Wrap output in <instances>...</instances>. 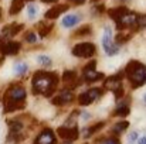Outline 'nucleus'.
<instances>
[{"label": "nucleus", "mask_w": 146, "mask_h": 144, "mask_svg": "<svg viewBox=\"0 0 146 144\" xmlns=\"http://www.w3.org/2000/svg\"><path fill=\"white\" fill-rule=\"evenodd\" d=\"M62 81H64V85H65V91H72L74 88H77L81 81L78 79V74L77 71L74 69H68V71H64L62 74Z\"/></svg>", "instance_id": "1a4fd4ad"}, {"label": "nucleus", "mask_w": 146, "mask_h": 144, "mask_svg": "<svg viewBox=\"0 0 146 144\" xmlns=\"http://www.w3.org/2000/svg\"><path fill=\"white\" fill-rule=\"evenodd\" d=\"M27 13H29V17H30V18H34L36 14H37V7H36L34 4H30V6L27 7Z\"/></svg>", "instance_id": "c85d7f7f"}, {"label": "nucleus", "mask_w": 146, "mask_h": 144, "mask_svg": "<svg viewBox=\"0 0 146 144\" xmlns=\"http://www.w3.org/2000/svg\"><path fill=\"white\" fill-rule=\"evenodd\" d=\"M123 75H125V74L121 71V72H118V74H115V75H112V76L106 78V79H105V82H104V88L111 89L112 92H115V91H116V89H119V88H123V86H122Z\"/></svg>", "instance_id": "f8f14e48"}, {"label": "nucleus", "mask_w": 146, "mask_h": 144, "mask_svg": "<svg viewBox=\"0 0 146 144\" xmlns=\"http://www.w3.org/2000/svg\"><path fill=\"white\" fill-rule=\"evenodd\" d=\"M95 9H97V11H99V13H102V11H104V9H105V7H104V4H101V6H97V7H95Z\"/></svg>", "instance_id": "473e14b6"}, {"label": "nucleus", "mask_w": 146, "mask_h": 144, "mask_svg": "<svg viewBox=\"0 0 146 144\" xmlns=\"http://www.w3.org/2000/svg\"><path fill=\"white\" fill-rule=\"evenodd\" d=\"M24 40H26L27 43H30V44H33V43H36V40H37V37H36V34H34V31H29V33L26 34V37H24Z\"/></svg>", "instance_id": "cd10ccee"}, {"label": "nucleus", "mask_w": 146, "mask_h": 144, "mask_svg": "<svg viewBox=\"0 0 146 144\" xmlns=\"http://www.w3.org/2000/svg\"><path fill=\"white\" fill-rule=\"evenodd\" d=\"M37 61H38V64L43 65V66H50V65H51V59H50L48 57H46V55H38V57H37Z\"/></svg>", "instance_id": "bb28decb"}, {"label": "nucleus", "mask_w": 146, "mask_h": 144, "mask_svg": "<svg viewBox=\"0 0 146 144\" xmlns=\"http://www.w3.org/2000/svg\"><path fill=\"white\" fill-rule=\"evenodd\" d=\"M52 28H54V21H50V23L40 21V23L37 24V30H38V34H40V37H41V38L47 37L50 33L52 31Z\"/></svg>", "instance_id": "f3484780"}, {"label": "nucleus", "mask_w": 146, "mask_h": 144, "mask_svg": "<svg viewBox=\"0 0 146 144\" xmlns=\"http://www.w3.org/2000/svg\"><path fill=\"white\" fill-rule=\"evenodd\" d=\"M62 144H72V143H70V141H64Z\"/></svg>", "instance_id": "c9c22d12"}, {"label": "nucleus", "mask_w": 146, "mask_h": 144, "mask_svg": "<svg viewBox=\"0 0 146 144\" xmlns=\"http://www.w3.org/2000/svg\"><path fill=\"white\" fill-rule=\"evenodd\" d=\"M131 113V110H129V106H128V103H121L116 109H115V112H113V116H119V117H125V116H128Z\"/></svg>", "instance_id": "412c9836"}, {"label": "nucleus", "mask_w": 146, "mask_h": 144, "mask_svg": "<svg viewBox=\"0 0 146 144\" xmlns=\"http://www.w3.org/2000/svg\"><path fill=\"white\" fill-rule=\"evenodd\" d=\"M57 0H41V3H47V4H50V3H55Z\"/></svg>", "instance_id": "72a5a7b5"}, {"label": "nucleus", "mask_w": 146, "mask_h": 144, "mask_svg": "<svg viewBox=\"0 0 146 144\" xmlns=\"http://www.w3.org/2000/svg\"><path fill=\"white\" fill-rule=\"evenodd\" d=\"M0 18H1V9H0Z\"/></svg>", "instance_id": "4c0bfd02"}, {"label": "nucleus", "mask_w": 146, "mask_h": 144, "mask_svg": "<svg viewBox=\"0 0 146 144\" xmlns=\"http://www.w3.org/2000/svg\"><path fill=\"white\" fill-rule=\"evenodd\" d=\"M116 24V28L119 31H123L126 28L132 31H138V14L132 11H126L122 16H119L116 20H113Z\"/></svg>", "instance_id": "20e7f679"}, {"label": "nucleus", "mask_w": 146, "mask_h": 144, "mask_svg": "<svg viewBox=\"0 0 146 144\" xmlns=\"http://www.w3.org/2000/svg\"><path fill=\"white\" fill-rule=\"evenodd\" d=\"M104 126H105V123H104V122H99V123H97V124H94V126L85 129V130H84V137H90V136H92L94 133H97L98 130H101Z\"/></svg>", "instance_id": "4be33fe9"}, {"label": "nucleus", "mask_w": 146, "mask_h": 144, "mask_svg": "<svg viewBox=\"0 0 146 144\" xmlns=\"http://www.w3.org/2000/svg\"><path fill=\"white\" fill-rule=\"evenodd\" d=\"M23 7H24V1H23V0H13V1H11V6H10V10H9L10 16L19 14Z\"/></svg>", "instance_id": "aec40b11"}, {"label": "nucleus", "mask_w": 146, "mask_h": 144, "mask_svg": "<svg viewBox=\"0 0 146 144\" xmlns=\"http://www.w3.org/2000/svg\"><path fill=\"white\" fill-rule=\"evenodd\" d=\"M74 99H75V96H74V93L71 91H65L64 89L58 96L52 97L51 103L55 105V106H65V105H70Z\"/></svg>", "instance_id": "ddd939ff"}, {"label": "nucleus", "mask_w": 146, "mask_h": 144, "mask_svg": "<svg viewBox=\"0 0 146 144\" xmlns=\"http://www.w3.org/2000/svg\"><path fill=\"white\" fill-rule=\"evenodd\" d=\"M33 93L34 95L51 96L58 86V74L47 72V71H37L31 81Z\"/></svg>", "instance_id": "f257e3e1"}, {"label": "nucleus", "mask_w": 146, "mask_h": 144, "mask_svg": "<svg viewBox=\"0 0 146 144\" xmlns=\"http://www.w3.org/2000/svg\"><path fill=\"white\" fill-rule=\"evenodd\" d=\"M26 89L21 85H13L10 86L3 96L4 103V112L10 113L14 110H20L26 107Z\"/></svg>", "instance_id": "f03ea898"}, {"label": "nucleus", "mask_w": 146, "mask_h": 144, "mask_svg": "<svg viewBox=\"0 0 146 144\" xmlns=\"http://www.w3.org/2000/svg\"><path fill=\"white\" fill-rule=\"evenodd\" d=\"M94 1H95V0H94Z\"/></svg>", "instance_id": "ea45409f"}, {"label": "nucleus", "mask_w": 146, "mask_h": 144, "mask_svg": "<svg viewBox=\"0 0 146 144\" xmlns=\"http://www.w3.org/2000/svg\"><path fill=\"white\" fill-rule=\"evenodd\" d=\"M126 11H129L125 6H121V7H113V9H109L108 10V16L112 18V20H116L119 16H122L123 13H126Z\"/></svg>", "instance_id": "6ab92c4d"}, {"label": "nucleus", "mask_w": 146, "mask_h": 144, "mask_svg": "<svg viewBox=\"0 0 146 144\" xmlns=\"http://www.w3.org/2000/svg\"><path fill=\"white\" fill-rule=\"evenodd\" d=\"M139 144H146V137L141 139V140H139Z\"/></svg>", "instance_id": "f704fd0d"}, {"label": "nucleus", "mask_w": 146, "mask_h": 144, "mask_svg": "<svg viewBox=\"0 0 146 144\" xmlns=\"http://www.w3.org/2000/svg\"><path fill=\"white\" fill-rule=\"evenodd\" d=\"M102 93H104L102 89H99V88H91V89H88L87 92H82L81 95L78 96V103H80L81 106H88V105H91L94 100H97L98 97H101Z\"/></svg>", "instance_id": "6e6552de"}, {"label": "nucleus", "mask_w": 146, "mask_h": 144, "mask_svg": "<svg viewBox=\"0 0 146 144\" xmlns=\"http://www.w3.org/2000/svg\"><path fill=\"white\" fill-rule=\"evenodd\" d=\"M57 143V139H55V134L51 129H44L36 139L34 144H55Z\"/></svg>", "instance_id": "4468645a"}, {"label": "nucleus", "mask_w": 146, "mask_h": 144, "mask_svg": "<svg viewBox=\"0 0 146 144\" xmlns=\"http://www.w3.org/2000/svg\"><path fill=\"white\" fill-rule=\"evenodd\" d=\"M129 127V123L126 122V120H123V122H119V123H116L113 127H112V133L113 134H121L123 130H126Z\"/></svg>", "instance_id": "393cba45"}, {"label": "nucleus", "mask_w": 146, "mask_h": 144, "mask_svg": "<svg viewBox=\"0 0 146 144\" xmlns=\"http://www.w3.org/2000/svg\"><path fill=\"white\" fill-rule=\"evenodd\" d=\"M68 1H71V3L75 4V6H81V4H84L87 0H68Z\"/></svg>", "instance_id": "7c9ffc66"}, {"label": "nucleus", "mask_w": 146, "mask_h": 144, "mask_svg": "<svg viewBox=\"0 0 146 144\" xmlns=\"http://www.w3.org/2000/svg\"><path fill=\"white\" fill-rule=\"evenodd\" d=\"M57 133L65 141H74L78 139V127L77 126H61L57 129Z\"/></svg>", "instance_id": "9b49d317"}, {"label": "nucleus", "mask_w": 146, "mask_h": 144, "mask_svg": "<svg viewBox=\"0 0 146 144\" xmlns=\"http://www.w3.org/2000/svg\"><path fill=\"white\" fill-rule=\"evenodd\" d=\"M136 139H138V133H135V132H133V133L129 136V140L132 141V140H136Z\"/></svg>", "instance_id": "2f4dec72"}, {"label": "nucleus", "mask_w": 146, "mask_h": 144, "mask_svg": "<svg viewBox=\"0 0 146 144\" xmlns=\"http://www.w3.org/2000/svg\"><path fill=\"white\" fill-rule=\"evenodd\" d=\"M102 47L108 55H116L118 51H119V47L112 43V34H111L109 27H105V33H104V37H102Z\"/></svg>", "instance_id": "9d476101"}, {"label": "nucleus", "mask_w": 146, "mask_h": 144, "mask_svg": "<svg viewBox=\"0 0 146 144\" xmlns=\"http://www.w3.org/2000/svg\"><path fill=\"white\" fill-rule=\"evenodd\" d=\"M23 1H33V0H23Z\"/></svg>", "instance_id": "e433bc0d"}, {"label": "nucleus", "mask_w": 146, "mask_h": 144, "mask_svg": "<svg viewBox=\"0 0 146 144\" xmlns=\"http://www.w3.org/2000/svg\"><path fill=\"white\" fill-rule=\"evenodd\" d=\"M14 72H16L17 75H24V74L27 72V65H26L24 62L16 64V65H14Z\"/></svg>", "instance_id": "a878e982"}, {"label": "nucleus", "mask_w": 146, "mask_h": 144, "mask_svg": "<svg viewBox=\"0 0 146 144\" xmlns=\"http://www.w3.org/2000/svg\"><path fill=\"white\" fill-rule=\"evenodd\" d=\"M145 102H146V93H145Z\"/></svg>", "instance_id": "58836bf2"}, {"label": "nucleus", "mask_w": 146, "mask_h": 144, "mask_svg": "<svg viewBox=\"0 0 146 144\" xmlns=\"http://www.w3.org/2000/svg\"><path fill=\"white\" fill-rule=\"evenodd\" d=\"M132 33H123V31H121L116 37H115V41L118 43V44H125V43H128L131 38H132Z\"/></svg>", "instance_id": "b1692460"}, {"label": "nucleus", "mask_w": 146, "mask_h": 144, "mask_svg": "<svg viewBox=\"0 0 146 144\" xmlns=\"http://www.w3.org/2000/svg\"><path fill=\"white\" fill-rule=\"evenodd\" d=\"M92 28H91V26L90 24H85V26H82V27H80L74 34H72V37H84V36H90L92 31H91Z\"/></svg>", "instance_id": "5701e85b"}, {"label": "nucleus", "mask_w": 146, "mask_h": 144, "mask_svg": "<svg viewBox=\"0 0 146 144\" xmlns=\"http://www.w3.org/2000/svg\"><path fill=\"white\" fill-rule=\"evenodd\" d=\"M24 28V24H19V23H11L6 27H3L1 30V36L9 38V37H14L16 34H19L21 30Z\"/></svg>", "instance_id": "dca6fc26"}, {"label": "nucleus", "mask_w": 146, "mask_h": 144, "mask_svg": "<svg viewBox=\"0 0 146 144\" xmlns=\"http://www.w3.org/2000/svg\"><path fill=\"white\" fill-rule=\"evenodd\" d=\"M68 9H70V7H68V4H57V6L51 7L50 10H47V11H46L44 17H46L47 20H54V18L60 17L62 13H65Z\"/></svg>", "instance_id": "2eb2a0df"}, {"label": "nucleus", "mask_w": 146, "mask_h": 144, "mask_svg": "<svg viewBox=\"0 0 146 144\" xmlns=\"http://www.w3.org/2000/svg\"><path fill=\"white\" fill-rule=\"evenodd\" d=\"M97 52V47L92 43H80L72 48V55L78 58H91Z\"/></svg>", "instance_id": "423d86ee"}, {"label": "nucleus", "mask_w": 146, "mask_h": 144, "mask_svg": "<svg viewBox=\"0 0 146 144\" xmlns=\"http://www.w3.org/2000/svg\"><path fill=\"white\" fill-rule=\"evenodd\" d=\"M123 74L126 75L132 89H138L141 86H143L146 82V66L136 61V59H132L128 62V65L125 66V71Z\"/></svg>", "instance_id": "7ed1b4c3"}, {"label": "nucleus", "mask_w": 146, "mask_h": 144, "mask_svg": "<svg viewBox=\"0 0 146 144\" xmlns=\"http://www.w3.org/2000/svg\"><path fill=\"white\" fill-rule=\"evenodd\" d=\"M99 144H119V140H118V139L111 137V139H105V140H102Z\"/></svg>", "instance_id": "c756f323"}, {"label": "nucleus", "mask_w": 146, "mask_h": 144, "mask_svg": "<svg viewBox=\"0 0 146 144\" xmlns=\"http://www.w3.org/2000/svg\"><path fill=\"white\" fill-rule=\"evenodd\" d=\"M78 21H80V16H77V14H68V16L64 17L62 26H64L65 28H71V27H74Z\"/></svg>", "instance_id": "a211bd4d"}, {"label": "nucleus", "mask_w": 146, "mask_h": 144, "mask_svg": "<svg viewBox=\"0 0 146 144\" xmlns=\"http://www.w3.org/2000/svg\"><path fill=\"white\" fill-rule=\"evenodd\" d=\"M21 48V44L19 41H9L6 37H0V52L3 55H16Z\"/></svg>", "instance_id": "0eeeda50"}, {"label": "nucleus", "mask_w": 146, "mask_h": 144, "mask_svg": "<svg viewBox=\"0 0 146 144\" xmlns=\"http://www.w3.org/2000/svg\"><path fill=\"white\" fill-rule=\"evenodd\" d=\"M95 66H97V61H95V59H92L91 62H88V64L84 66L82 75H84V81H85L87 84L98 82V81H101V79L105 76L102 72H97V71H95Z\"/></svg>", "instance_id": "39448f33"}]
</instances>
